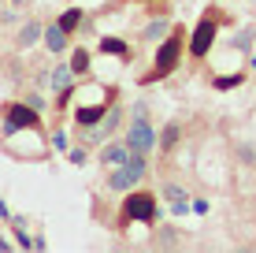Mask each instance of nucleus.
I'll use <instances>...</instances> for the list:
<instances>
[{"instance_id": "obj_8", "label": "nucleus", "mask_w": 256, "mask_h": 253, "mask_svg": "<svg viewBox=\"0 0 256 253\" xmlns=\"http://www.w3.org/2000/svg\"><path fill=\"white\" fill-rule=\"evenodd\" d=\"M67 41H70V34H67L60 23H56V26H45V45H48L52 56H60V52L67 49Z\"/></svg>"}, {"instance_id": "obj_13", "label": "nucleus", "mask_w": 256, "mask_h": 253, "mask_svg": "<svg viewBox=\"0 0 256 253\" xmlns=\"http://www.w3.org/2000/svg\"><path fill=\"white\" fill-rule=\"evenodd\" d=\"M174 142H178V127H174V123H167V127L160 130V138H156V149L171 153V149H174Z\"/></svg>"}, {"instance_id": "obj_14", "label": "nucleus", "mask_w": 256, "mask_h": 253, "mask_svg": "<svg viewBox=\"0 0 256 253\" xmlns=\"http://www.w3.org/2000/svg\"><path fill=\"white\" fill-rule=\"evenodd\" d=\"M41 34H45V30H41V23H34V19H30V23H26L22 30H19V45H22V49H30L34 41L41 38Z\"/></svg>"}, {"instance_id": "obj_21", "label": "nucleus", "mask_w": 256, "mask_h": 253, "mask_svg": "<svg viewBox=\"0 0 256 253\" xmlns=\"http://www.w3.org/2000/svg\"><path fill=\"white\" fill-rule=\"evenodd\" d=\"M52 145H56V149H67V134H64V130H56V138H52Z\"/></svg>"}, {"instance_id": "obj_3", "label": "nucleus", "mask_w": 256, "mask_h": 253, "mask_svg": "<svg viewBox=\"0 0 256 253\" xmlns=\"http://www.w3.org/2000/svg\"><path fill=\"white\" fill-rule=\"evenodd\" d=\"M152 223L156 220V197L152 194H130L126 205H122V216H119V227H130V223Z\"/></svg>"}, {"instance_id": "obj_17", "label": "nucleus", "mask_w": 256, "mask_h": 253, "mask_svg": "<svg viewBox=\"0 0 256 253\" xmlns=\"http://www.w3.org/2000/svg\"><path fill=\"white\" fill-rule=\"evenodd\" d=\"M100 52H116V56H122V60L130 56L126 41H119V38H100Z\"/></svg>"}, {"instance_id": "obj_10", "label": "nucleus", "mask_w": 256, "mask_h": 253, "mask_svg": "<svg viewBox=\"0 0 256 253\" xmlns=\"http://www.w3.org/2000/svg\"><path fill=\"white\" fill-rule=\"evenodd\" d=\"M100 160H104V168H119V164H126V160H130V145H119V142L104 145Z\"/></svg>"}, {"instance_id": "obj_26", "label": "nucleus", "mask_w": 256, "mask_h": 253, "mask_svg": "<svg viewBox=\"0 0 256 253\" xmlns=\"http://www.w3.org/2000/svg\"><path fill=\"white\" fill-rule=\"evenodd\" d=\"M12 4H22V0H12Z\"/></svg>"}, {"instance_id": "obj_2", "label": "nucleus", "mask_w": 256, "mask_h": 253, "mask_svg": "<svg viewBox=\"0 0 256 253\" xmlns=\"http://www.w3.org/2000/svg\"><path fill=\"white\" fill-rule=\"evenodd\" d=\"M148 175V160L141 153H130V160L126 164H119V168H112V175H108V186L112 190H134L141 179Z\"/></svg>"}, {"instance_id": "obj_12", "label": "nucleus", "mask_w": 256, "mask_h": 253, "mask_svg": "<svg viewBox=\"0 0 256 253\" xmlns=\"http://www.w3.org/2000/svg\"><path fill=\"white\" fill-rule=\"evenodd\" d=\"M167 34H171V23H167V19H152L145 26V41H164Z\"/></svg>"}, {"instance_id": "obj_23", "label": "nucleus", "mask_w": 256, "mask_h": 253, "mask_svg": "<svg viewBox=\"0 0 256 253\" xmlns=\"http://www.w3.org/2000/svg\"><path fill=\"white\" fill-rule=\"evenodd\" d=\"M190 208H193V212H200V216H204V212H208V201H190Z\"/></svg>"}, {"instance_id": "obj_5", "label": "nucleus", "mask_w": 256, "mask_h": 253, "mask_svg": "<svg viewBox=\"0 0 256 253\" xmlns=\"http://www.w3.org/2000/svg\"><path fill=\"white\" fill-rule=\"evenodd\" d=\"M38 108H30L26 101L19 104H8L4 108V116H0V123H8V127H26V130H34V127H41V119L34 116Z\"/></svg>"}, {"instance_id": "obj_20", "label": "nucleus", "mask_w": 256, "mask_h": 253, "mask_svg": "<svg viewBox=\"0 0 256 253\" xmlns=\"http://www.w3.org/2000/svg\"><path fill=\"white\" fill-rule=\"evenodd\" d=\"M160 234H164V238L156 242V246H164V249H167V246H178V238H174V231H160Z\"/></svg>"}, {"instance_id": "obj_6", "label": "nucleus", "mask_w": 256, "mask_h": 253, "mask_svg": "<svg viewBox=\"0 0 256 253\" xmlns=\"http://www.w3.org/2000/svg\"><path fill=\"white\" fill-rule=\"evenodd\" d=\"M212 41H216V19H200L197 26H193V38H190V56H208Z\"/></svg>"}, {"instance_id": "obj_4", "label": "nucleus", "mask_w": 256, "mask_h": 253, "mask_svg": "<svg viewBox=\"0 0 256 253\" xmlns=\"http://www.w3.org/2000/svg\"><path fill=\"white\" fill-rule=\"evenodd\" d=\"M126 145H130V153H141V156H148L156 149V130H152V123H148V116H138L134 123H130Z\"/></svg>"}, {"instance_id": "obj_15", "label": "nucleus", "mask_w": 256, "mask_h": 253, "mask_svg": "<svg viewBox=\"0 0 256 253\" xmlns=\"http://www.w3.org/2000/svg\"><path fill=\"white\" fill-rule=\"evenodd\" d=\"M60 26H64L67 34H74L78 26H82V8H67V12L60 15Z\"/></svg>"}, {"instance_id": "obj_24", "label": "nucleus", "mask_w": 256, "mask_h": 253, "mask_svg": "<svg viewBox=\"0 0 256 253\" xmlns=\"http://www.w3.org/2000/svg\"><path fill=\"white\" fill-rule=\"evenodd\" d=\"M0 216H4V220H12V212H8V205L0 201Z\"/></svg>"}, {"instance_id": "obj_1", "label": "nucleus", "mask_w": 256, "mask_h": 253, "mask_svg": "<svg viewBox=\"0 0 256 253\" xmlns=\"http://www.w3.org/2000/svg\"><path fill=\"white\" fill-rule=\"evenodd\" d=\"M178 60H182V34L174 30V34H167L164 38V45L160 52H156V64H152V71L148 75H141V86H148V82H160V78H167L178 67Z\"/></svg>"}, {"instance_id": "obj_25", "label": "nucleus", "mask_w": 256, "mask_h": 253, "mask_svg": "<svg viewBox=\"0 0 256 253\" xmlns=\"http://www.w3.org/2000/svg\"><path fill=\"white\" fill-rule=\"evenodd\" d=\"M0 249H12V242H8V238H0Z\"/></svg>"}, {"instance_id": "obj_9", "label": "nucleus", "mask_w": 256, "mask_h": 253, "mask_svg": "<svg viewBox=\"0 0 256 253\" xmlns=\"http://www.w3.org/2000/svg\"><path fill=\"white\" fill-rule=\"evenodd\" d=\"M70 78H74L70 64H56V71H52V90L60 93V101H67V93H70Z\"/></svg>"}, {"instance_id": "obj_11", "label": "nucleus", "mask_w": 256, "mask_h": 253, "mask_svg": "<svg viewBox=\"0 0 256 253\" xmlns=\"http://www.w3.org/2000/svg\"><path fill=\"white\" fill-rule=\"evenodd\" d=\"M119 116H122V112L116 108V112H104V119H100V123H93V138H104V134H112V130H116L119 127Z\"/></svg>"}, {"instance_id": "obj_22", "label": "nucleus", "mask_w": 256, "mask_h": 253, "mask_svg": "<svg viewBox=\"0 0 256 253\" xmlns=\"http://www.w3.org/2000/svg\"><path fill=\"white\" fill-rule=\"evenodd\" d=\"M70 164H86V149H70Z\"/></svg>"}, {"instance_id": "obj_7", "label": "nucleus", "mask_w": 256, "mask_h": 253, "mask_svg": "<svg viewBox=\"0 0 256 253\" xmlns=\"http://www.w3.org/2000/svg\"><path fill=\"white\" fill-rule=\"evenodd\" d=\"M108 101H112V97H108ZM108 101H100V104H82V108L74 112L78 127H93V123H100L104 112H108Z\"/></svg>"}, {"instance_id": "obj_27", "label": "nucleus", "mask_w": 256, "mask_h": 253, "mask_svg": "<svg viewBox=\"0 0 256 253\" xmlns=\"http://www.w3.org/2000/svg\"><path fill=\"white\" fill-rule=\"evenodd\" d=\"M138 4H148V0H138Z\"/></svg>"}, {"instance_id": "obj_18", "label": "nucleus", "mask_w": 256, "mask_h": 253, "mask_svg": "<svg viewBox=\"0 0 256 253\" xmlns=\"http://www.w3.org/2000/svg\"><path fill=\"white\" fill-rule=\"evenodd\" d=\"M252 41H256V26H245V30L234 38V49H249Z\"/></svg>"}, {"instance_id": "obj_16", "label": "nucleus", "mask_w": 256, "mask_h": 253, "mask_svg": "<svg viewBox=\"0 0 256 253\" xmlns=\"http://www.w3.org/2000/svg\"><path fill=\"white\" fill-rule=\"evenodd\" d=\"M70 71H74V75H86V71H90V52H86V49H74V52H70Z\"/></svg>"}, {"instance_id": "obj_19", "label": "nucleus", "mask_w": 256, "mask_h": 253, "mask_svg": "<svg viewBox=\"0 0 256 253\" xmlns=\"http://www.w3.org/2000/svg\"><path fill=\"white\" fill-rule=\"evenodd\" d=\"M234 86H242V75H223V78H216V90H234Z\"/></svg>"}]
</instances>
